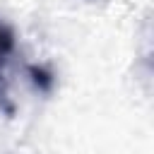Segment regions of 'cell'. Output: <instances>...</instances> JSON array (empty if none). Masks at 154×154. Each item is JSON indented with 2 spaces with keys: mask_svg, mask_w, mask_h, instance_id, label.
<instances>
[{
  "mask_svg": "<svg viewBox=\"0 0 154 154\" xmlns=\"http://www.w3.org/2000/svg\"><path fill=\"white\" fill-rule=\"evenodd\" d=\"M29 75H31L34 84H36L41 91H51V87H53V75H51L46 67H38V65H29Z\"/></svg>",
  "mask_w": 154,
  "mask_h": 154,
  "instance_id": "7a4b0ae2",
  "label": "cell"
},
{
  "mask_svg": "<svg viewBox=\"0 0 154 154\" xmlns=\"http://www.w3.org/2000/svg\"><path fill=\"white\" fill-rule=\"evenodd\" d=\"M14 53V36L12 31L0 22V111H12L10 101H7V79H5V65L10 60V55Z\"/></svg>",
  "mask_w": 154,
  "mask_h": 154,
  "instance_id": "6da1fadb",
  "label": "cell"
}]
</instances>
